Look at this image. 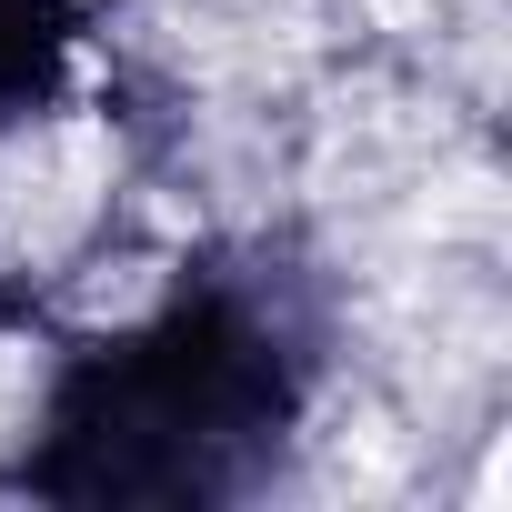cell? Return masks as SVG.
Listing matches in <instances>:
<instances>
[{
	"label": "cell",
	"instance_id": "cell-1",
	"mask_svg": "<svg viewBox=\"0 0 512 512\" xmlns=\"http://www.w3.org/2000/svg\"><path fill=\"white\" fill-rule=\"evenodd\" d=\"M302 402L292 342L241 292H181L111 332L51 402L41 492H221Z\"/></svg>",
	"mask_w": 512,
	"mask_h": 512
}]
</instances>
